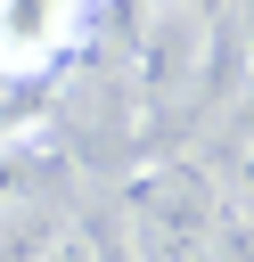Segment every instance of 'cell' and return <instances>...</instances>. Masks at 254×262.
<instances>
[{
    "label": "cell",
    "mask_w": 254,
    "mask_h": 262,
    "mask_svg": "<svg viewBox=\"0 0 254 262\" xmlns=\"http://www.w3.org/2000/svg\"><path fill=\"white\" fill-rule=\"evenodd\" d=\"M221 213L229 205H221V188H213L205 164H164L131 196V246H139V262H197L213 246Z\"/></svg>",
    "instance_id": "cell-1"
},
{
    "label": "cell",
    "mask_w": 254,
    "mask_h": 262,
    "mask_svg": "<svg viewBox=\"0 0 254 262\" xmlns=\"http://www.w3.org/2000/svg\"><path fill=\"white\" fill-rule=\"evenodd\" d=\"M205 49H213V16H205V0H164L156 8V25H147V49H139V66H147V90H188L197 74H205Z\"/></svg>",
    "instance_id": "cell-2"
},
{
    "label": "cell",
    "mask_w": 254,
    "mask_h": 262,
    "mask_svg": "<svg viewBox=\"0 0 254 262\" xmlns=\"http://www.w3.org/2000/svg\"><path fill=\"white\" fill-rule=\"evenodd\" d=\"M74 0H0V66L16 74V66H49L57 49H66V33H74Z\"/></svg>",
    "instance_id": "cell-3"
},
{
    "label": "cell",
    "mask_w": 254,
    "mask_h": 262,
    "mask_svg": "<svg viewBox=\"0 0 254 262\" xmlns=\"http://www.w3.org/2000/svg\"><path fill=\"white\" fill-rule=\"evenodd\" d=\"M213 188H221V205H229L238 221H254V106L229 115V131H221V164H213Z\"/></svg>",
    "instance_id": "cell-4"
},
{
    "label": "cell",
    "mask_w": 254,
    "mask_h": 262,
    "mask_svg": "<svg viewBox=\"0 0 254 262\" xmlns=\"http://www.w3.org/2000/svg\"><path fill=\"white\" fill-rule=\"evenodd\" d=\"M33 262H98V237H90V229H57Z\"/></svg>",
    "instance_id": "cell-5"
},
{
    "label": "cell",
    "mask_w": 254,
    "mask_h": 262,
    "mask_svg": "<svg viewBox=\"0 0 254 262\" xmlns=\"http://www.w3.org/2000/svg\"><path fill=\"white\" fill-rule=\"evenodd\" d=\"M8 90H16V74H8V66H0V106H8Z\"/></svg>",
    "instance_id": "cell-6"
}]
</instances>
